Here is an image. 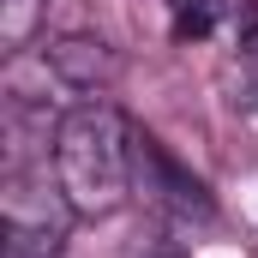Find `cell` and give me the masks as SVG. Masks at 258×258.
<instances>
[{
    "label": "cell",
    "mask_w": 258,
    "mask_h": 258,
    "mask_svg": "<svg viewBox=\"0 0 258 258\" xmlns=\"http://www.w3.org/2000/svg\"><path fill=\"white\" fill-rule=\"evenodd\" d=\"M72 222H78V210L66 204L60 180H54L48 168H24V162L6 168V186H0V228H6V246H12V252L60 258Z\"/></svg>",
    "instance_id": "cell-2"
},
{
    "label": "cell",
    "mask_w": 258,
    "mask_h": 258,
    "mask_svg": "<svg viewBox=\"0 0 258 258\" xmlns=\"http://www.w3.org/2000/svg\"><path fill=\"white\" fill-rule=\"evenodd\" d=\"M132 198L150 216H162L168 228H204V222H216L210 186L198 180L180 156H168L162 138L144 132V126H132Z\"/></svg>",
    "instance_id": "cell-3"
},
{
    "label": "cell",
    "mask_w": 258,
    "mask_h": 258,
    "mask_svg": "<svg viewBox=\"0 0 258 258\" xmlns=\"http://www.w3.org/2000/svg\"><path fill=\"white\" fill-rule=\"evenodd\" d=\"M42 66L60 78L66 90H78V96H102V90L120 84V72H126L120 48H114L108 36H90V30H66V36H54V42L42 48Z\"/></svg>",
    "instance_id": "cell-4"
},
{
    "label": "cell",
    "mask_w": 258,
    "mask_h": 258,
    "mask_svg": "<svg viewBox=\"0 0 258 258\" xmlns=\"http://www.w3.org/2000/svg\"><path fill=\"white\" fill-rule=\"evenodd\" d=\"M54 180L78 222H102L132 198V120L108 102H78L54 120Z\"/></svg>",
    "instance_id": "cell-1"
},
{
    "label": "cell",
    "mask_w": 258,
    "mask_h": 258,
    "mask_svg": "<svg viewBox=\"0 0 258 258\" xmlns=\"http://www.w3.org/2000/svg\"><path fill=\"white\" fill-rule=\"evenodd\" d=\"M228 102L240 114H258V60H234L228 66Z\"/></svg>",
    "instance_id": "cell-7"
},
{
    "label": "cell",
    "mask_w": 258,
    "mask_h": 258,
    "mask_svg": "<svg viewBox=\"0 0 258 258\" xmlns=\"http://www.w3.org/2000/svg\"><path fill=\"white\" fill-rule=\"evenodd\" d=\"M174 6V42H204L222 18H234L240 0H168Z\"/></svg>",
    "instance_id": "cell-6"
},
{
    "label": "cell",
    "mask_w": 258,
    "mask_h": 258,
    "mask_svg": "<svg viewBox=\"0 0 258 258\" xmlns=\"http://www.w3.org/2000/svg\"><path fill=\"white\" fill-rule=\"evenodd\" d=\"M6 258H24V252H12V246H6Z\"/></svg>",
    "instance_id": "cell-9"
},
{
    "label": "cell",
    "mask_w": 258,
    "mask_h": 258,
    "mask_svg": "<svg viewBox=\"0 0 258 258\" xmlns=\"http://www.w3.org/2000/svg\"><path fill=\"white\" fill-rule=\"evenodd\" d=\"M48 24V0H0V54H24Z\"/></svg>",
    "instance_id": "cell-5"
},
{
    "label": "cell",
    "mask_w": 258,
    "mask_h": 258,
    "mask_svg": "<svg viewBox=\"0 0 258 258\" xmlns=\"http://www.w3.org/2000/svg\"><path fill=\"white\" fill-rule=\"evenodd\" d=\"M234 60H258V6L252 0L234 6Z\"/></svg>",
    "instance_id": "cell-8"
}]
</instances>
